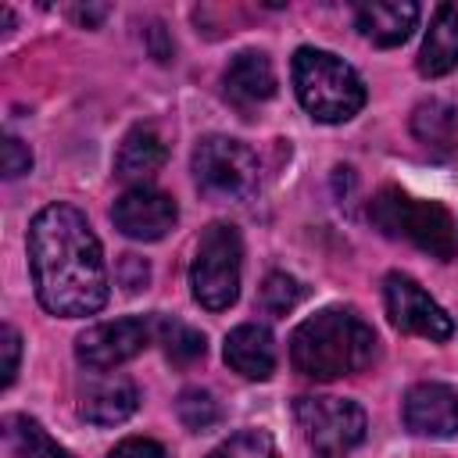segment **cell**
<instances>
[{
	"mask_svg": "<svg viewBox=\"0 0 458 458\" xmlns=\"http://www.w3.org/2000/svg\"><path fill=\"white\" fill-rule=\"evenodd\" d=\"M29 265L36 297L50 315L79 318L107 304V268L100 240L72 204L43 208L29 225Z\"/></svg>",
	"mask_w": 458,
	"mask_h": 458,
	"instance_id": "cell-1",
	"label": "cell"
},
{
	"mask_svg": "<svg viewBox=\"0 0 458 458\" xmlns=\"http://www.w3.org/2000/svg\"><path fill=\"white\" fill-rule=\"evenodd\" d=\"M376 333L354 308H322L290 336V361L308 379H340L369 369Z\"/></svg>",
	"mask_w": 458,
	"mask_h": 458,
	"instance_id": "cell-2",
	"label": "cell"
},
{
	"mask_svg": "<svg viewBox=\"0 0 458 458\" xmlns=\"http://www.w3.org/2000/svg\"><path fill=\"white\" fill-rule=\"evenodd\" d=\"M293 89L304 111L318 122H347L365 104L358 72L336 54L315 47H301L293 54Z\"/></svg>",
	"mask_w": 458,
	"mask_h": 458,
	"instance_id": "cell-3",
	"label": "cell"
},
{
	"mask_svg": "<svg viewBox=\"0 0 458 458\" xmlns=\"http://www.w3.org/2000/svg\"><path fill=\"white\" fill-rule=\"evenodd\" d=\"M369 218L394 240H408L411 247L426 250L429 258L451 261L458 254V229L447 208L437 200H419L397 186H386L372 197Z\"/></svg>",
	"mask_w": 458,
	"mask_h": 458,
	"instance_id": "cell-4",
	"label": "cell"
},
{
	"mask_svg": "<svg viewBox=\"0 0 458 458\" xmlns=\"http://www.w3.org/2000/svg\"><path fill=\"white\" fill-rule=\"evenodd\" d=\"M240 272H243V243L240 233L225 222H215L200 233L193 265H190V286L193 301L208 311H225L240 297Z\"/></svg>",
	"mask_w": 458,
	"mask_h": 458,
	"instance_id": "cell-5",
	"label": "cell"
},
{
	"mask_svg": "<svg viewBox=\"0 0 458 458\" xmlns=\"http://www.w3.org/2000/svg\"><path fill=\"white\" fill-rule=\"evenodd\" d=\"M193 179L215 200H240L258 186V157L229 136H204L193 147Z\"/></svg>",
	"mask_w": 458,
	"mask_h": 458,
	"instance_id": "cell-6",
	"label": "cell"
},
{
	"mask_svg": "<svg viewBox=\"0 0 458 458\" xmlns=\"http://www.w3.org/2000/svg\"><path fill=\"white\" fill-rule=\"evenodd\" d=\"M297 426L304 440L329 458H340L344 451L358 447L365 440V411L347 397H315L304 394L293 404Z\"/></svg>",
	"mask_w": 458,
	"mask_h": 458,
	"instance_id": "cell-7",
	"label": "cell"
},
{
	"mask_svg": "<svg viewBox=\"0 0 458 458\" xmlns=\"http://www.w3.org/2000/svg\"><path fill=\"white\" fill-rule=\"evenodd\" d=\"M157 326L154 318H114V322H97L86 333H79L75 340V358L93 369V372H107L125 365L129 358H136L150 340H154Z\"/></svg>",
	"mask_w": 458,
	"mask_h": 458,
	"instance_id": "cell-8",
	"label": "cell"
},
{
	"mask_svg": "<svg viewBox=\"0 0 458 458\" xmlns=\"http://www.w3.org/2000/svg\"><path fill=\"white\" fill-rule=\"evenodd\" d=\"M383 301H386L390 322H394L401 333L426 336V340H433V344H440V340H447V336L454 333L451 315H447L411 276L390 272L386 283H383Z\"/></svg>",
	"mask_w": 458,
	"mask_h": 458,
	"instance_id": "cell-9",
	"label": "cell"
},
{
	"mask_svg": "<svg viewBox=\"0 0 458 458\" xmlns=\"http://www.w3.org/2000/svg\"><path fill=\"white\" fill-rule=\"evenodd\" d=\"M175 218H179L175 200L165 190H154V186H129L111 208L114 229L129 240H140V243L161 240L175 225Z\"/></svg>",
	"mask_w": 458,
	"mask_h": 458,
	"instance_id": "cell-10",
	"label": "cell"
},
{
	"mask_svg": "<svg viewBox=\"0 0 458 458\" xmlns=\"http://www.w3.org/2000/svg\"><path fill=\"white\" fill-rule=\"evenodd\" d=\"M404 426L419 437L447 440L458 433V390L447 383H415L404 394Z\"/></svg>",
	"mask_w": 458,
	"mask_h": 458,
	"instance_id": "cell-11",
	"label": "cell"
},
{
	"mask_svg": "<svg viewBox=\"0 0 458 458\" xmlns=\"http://www.w3.org/2000/svg\"><path fill=\"white\" fill-rule=\"evenodd\" d=\"M136 404H140L136 383L114 372H93L79 397V411L93 426H118L136 411Z\"/></svg>",
	"mask_w": 458,
	"mask_h": 458,
	"instance_id": "cell-12",
	"label": "cell"
},
{
	"mask_svg": "<svg viewBox=\"0 0 458 458\" xmlns=\"http://www.w3.org/2000/svg\"><path fill=\"white\" fill-rule=\"evenodd\" d=\"M354 25L376 47H397L415 32L419 4H411V0H372V4H361L354 11Z\"/></svg>",
	"mask_w": 458,
	"mask_h": 458,
	"instance_id": "cell-13",
	"label": "cell"
},
{
	"mask_svg": "<svg viewBox=\"0 0 458 458\" xmlns=\"http://www.w3.org/2000/svg\"><path fill=\"white\" fill-rule=\"evenodd\" d=\"M222 82H225V97L243 111L265 104L276 93V72H272L268 54H261V50H240L229 61Z\"/></svg>",
	"mask_w": 458,
	"mask_h": 458,
	"instance_id": "cell-14",
	"label": "cell"
},
{
	"mask_svg": "<svg viewBox=\"0 0 458 458\" xmlns=\"http://www.w3.org/2000/svg\"><path fill=\"white\" fill-rule=\"evenodd\" d=\"M225 365L243 379H268L276 372V344L272 333L258 322H243L225 336Z\"/></svg>",
	"mask_w": 458,
	"mask_h": 458,
	"instance_id": "cell-15",
	"label": "cell"
},
{
	"mask_svg": "<svg viewBox=\"0 0 458 458\" xmlns=\"http://www.w3.org/2000/svg\"><path fill=\"white\" fill-rule=\"evenodd\" d=\"M168 150L154 125H136L125 132L118 154H114V175L136 186H147V179L165 165Z\"/></svg>",
	"mask_w": 458,
	"mask_h": 458,
	"instance_id": "cell-16",
	"label": "cell"
},
{
	"mask_svg": "<svg viewBox=\"0 0 458 458\" xmlns=\"http://www.w3.org/2000/svg\"><path fill=\"white\" fill-rule=\"evenodd\" d=\"M454 64H458V0H447L433 11V21L419 50V72L437 79L447 75Z\"/></svg>",
	"mask_w": 458,
	"mask_h": 458,
	"instance_id": "cell-17",
	"label": "cell"
},
{
	"mask_svg": "<svg viewBox=\"0 0 458 458\" xmlns=\"http://www.w3.org/2000/svg\"><path fill=\"white\" fill-rule=\"evenodd\" d=\"M4 437H7V447L18 458H75L72 451L54 444L50 433L29 415H7L4 419Z\"/></svg>",
	"mask_w": 458,
	"mask_h": 458,
	"instance_id": "cell-18",
	"label": "cell"
},
{
	"mask_svg": "<svg viewBox=\"0 0 458 458\" xmlns=\"http://www.w3.org/2000/svg\"><path fill=\"white\" fill-rule=\"evenodd\" d=\"M154 326H157L154 336L161 340L165 358H168L172 365H193V361L204 358V351H208L204 333H197V329H190V326H182V322H168V318H154Z\"/></svg>",
	"mask_w": 458,
	"mask_h": 458,
	"instance_id": "cell-19",
	"label": "cell"
},
{
	"mask_svg": "<svg viewBox=\"0 0 458 458\" xmlns=\"http://www.w3.org/2000/svg\"><path fill=\"white\" fill-rule=\"evenodd\" d=\"M175 411H179V422L186 429H193V433H204L222 419V408H218L215 394L200 390V386H186L179 394V401H175Z\"/></svg>",
	"mask_w": 458,
	"mask_h": 458,
	"instance_id": "cell-20",
	"label": "cell"
},
{
	"mask_svg": "<svg viewBox=\"0 0 458 458\" xmlns=\"http://www.w3.org/2000/svg\"><path fill=\"white\" fill-rule=\"evenodd\" d=\"M301 301H304V286H301V279H293L286 272H268L258 290V308L268 315H286Z\"/></svg>",
	"mask_w": 458,
	"mask_h": 458,
	"instance_id": "cell-21",
	"label": "cell"
},
{
	"mask_svg": "<svg viewBox=\"0 0 458 458\" xmlns=\"http://www.w3.org/2000/svg\"><path fill=\"white\" fill-rule=\"evenodd\" d=\"M415 136L422 140V143H429V147H447V143H454V111L447 107V104H440V100H429V104H422L419 111H415Z\"/></svg>",
	"mask_w": 458,
	"mask_h": 458,
	"instance_id": "cell-22",
	"label": "cell"
},
{
	"mask_svg": "<svg viewBox=\"0 0 458 458\" xmlns=\"http://www.w3.org/2000/svg\"><path fill=\"white\" fill-rule=\"evenodd\" d=\"M208 458H276L272 437L261 429H240L225 444H218Z\"/></svg>",
	"mask_w": 458,
	"mask_h": 458,
	"instance_id": "cell-23",
	"label": "cell"
},
{
	"mask_svg": "<svg viewBox=\"0 0 458 458\" xmlns=\"http://www.w3.org/2000/svg\"><path fill=\"white\" fill-rule=\"evenodd\" d=\"M0 168H4V179L25 175L32 168V150L18 136H4V143H0Z\"/></svg>",
	"mask_w": 458,
	"mask_h": 458,
	"instance_id": "cell-24",
	"label": "cell"
},
{
	"mask_svg": "<svg viewBox=\"0 0 458 458\" xmlns=\"http://www.w3.org/2000/svg\"><path fill=\"white\" fill-rule=\"evenodd\" d=\"M0 351H4V365H0V386H11L18 376V358H21V336L14 326L0 329Z\"/></svg>",
	"mask_w": 458,
	"mask_h": 458,
	"instance_id": "cell-25",
	"label": "cell"
},
{
	"mask_svg": "<svg viewBox=\"0 0 458 458\" xmlns=\"http://www.w3.org/2000/svg\"><path fill=\"white\" fill-rule=\"evenodd\" d=\"M107 458H168L165 447L157 440H147V437H129L122 440Z\"/></svg>",
	"mask_w": 458,
	"mask_h": 458,
	"instance_id": "cell-26",
	"label": "cell"
},
{
	"mask_svg": "<svg viewBox=\"0 0 458 458\" xmlns=\"http://www.w3.org/2000/svg\"><path fill=\"white\" fill-rule=\"evenodd\" d=\"M322 458H329V454H322Z\"/></svg>",
	"mask_w": 458,
	"mask_h": 458,
	"instance_id": "cell-27",
	"label": "cell"
}]
</instances>
